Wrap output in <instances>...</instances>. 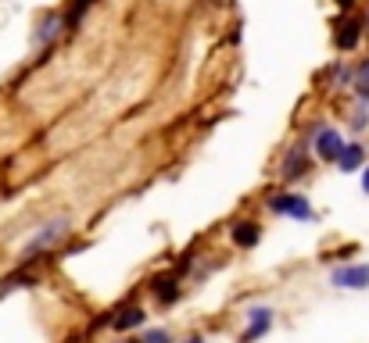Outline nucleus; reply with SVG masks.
I'll return each instance as SVG.
<instances>
[{
  "label": "nucleus",
  "mask_w": 369,
  "mask_h": 343,
  "mask_svg": "<svg viewBox=\"0 0 369 343\" xmlns=\"http://www.w3.org/2000/svg\"><path fill=\"white\" fill-rule=\"evenodd\" d=\"M362 147L358 143H344V150H341V157H337V164H341V172H355L358 164H362Z\"/></svg>",
  "instance_id": "1a4fd4ad"
},
{
  "label": "nucleus",
  "mask_w": 369,
  "mask_h": 343,
  "mask_svg": "<svg viewBox=\"0 0 369 343\" xmlns=\"http://www.w3.org/2000/svg\"><path fill=\"white\" fill-rule=\"evenodd\" d=\"M315 150H320V157H323V161H337V157H341V150H344L341 133H337V129H330V126H323L320 133H315Z\"/></svg>",
  "instance_id": "20e7f679"
},
{
  "label": "nucleus",
  "mask_w": 369,
  "mask_h": 343,
  "mask_svg": "<svg viewBox=\"0 0 369 343\" xmlns=\"http://www.w3.org/2000/svg\"><path fill=\"white\" fill-rule=\"evenodd\" d=\"M247 332H244V343H251V339H258L262 332H269V325H273V311L269 308H251L247 311Z\"/></svg>",
  "instance_id": "39448f33"
},
{
  "label": "nucleus",
  "mask_w": 369,
  "mask_h": 343,
  "mask_svg": "<svg viewBox=\"0 0 369 343\" xmlns=\"http://www.w3.org/2000/svg\"><path fill=\"white\" fill-rule=\"evenodd\" d=\"M144 322H147V311H144V308H126V311L115 318V329L126 332V329H136V325H144Z\"/></svg>",
  "instance_id": "9d476101"
},
{
  "label": "nucleus",
  "mask_w": 369,
  "mask_h": 343,
  "mask_svg": "<svg viewBox=\"0 0 369 343\" xmlns=\"http://www.w3.org/2000/svg\"><path fill=\"white\" fill-rule=\"evenodd\" d=\"M187 343H201V339H187Z\"/></svg>",
  "instance_id": "a211bd4d"
},
{
  "label": "nucleus",
  "mask_w": 369,
  "mask_h": 343,
  "mask_svg": "<svg viewBox=\"0 0 369 343\" xmlns=\"http://www.w3.org/2000/svg\"><path fill=\"white\" fill-rule=\"evenodd\" d=\"M129 343H136V339H129Z\"/></svg>",
  "instance_id": "6ab92c4d"
},
{
  "label": "nucleus",
  "mask_w": 369,
  "mask_h": 343,
  "mask_svg": "<svg viewBox=\"0 0 369 343\" xmlns=\"http://www.w3.org/2000/svg\"><path fill=\"white\" fill-rule=\"evenodd\" d=\"M140 343H169V332L165 329H147V336Z\"/></svg>",
  "instance_id": "ddd939ff"
},
{
  "label": "nucleus",
  "mask_w": 369,
  "mask_h": 343,
  "mask_svg": "<svg viewBox=\"0 0 369 343\" xmlns=\"http://www.w3.org/2000/svg\"><path fill=\"white\" fill-rule=\"evenodd\" d=\"M334 4H337V8H351V4H355V0H334Z\"/></svg>",
  "instance_id": "f3484780"
},
{
  "label": "nucleus",
  "mask_w": 369,
  "mask_h": 343,
  "mask_svg": "<svg viewBox=\"0 0 369 343\" xmlns=\"http://www.w3.org/2000/svg\"><path fill=\"white\" fill-rule=\"evenodd\" d=\"M358 29H362L358 22H344L341 32H337V47H341V50H351V47L358 43Z\"/></svg>",
  "instance_id": "f8f14e48"
},
{
  "label": "nucleus",
  "mask_w": 369,
  "mask_h": 343,
  "mask_svg": "<svg viewBox=\"0 0 369 343\" xmlns=\"http://www.w3.org/2000/svg\"><path fill=\"white\" fill-rule=\"evenodd\" d=\"M330 282L341 286V290H365V286H369V265H344V268H334Z\"/></svg>",
  "instance_id": "f03ea898"
},
{
  "label": "nucleus",
  "mask_w": 369,
  "mask_h": 343,
  "mask_svg": "<svg viewBox=\"0 0 369 343\" xmlns=\"http://www.w3.org/2000/svg\"><path fill=\"white\" fill-rule=\"evenodd\" d=\"M305 164H308V157H305V147H294V150L283 157V168H280V176L291 183V179L305 176Z\"/></svg>",
  "instance_id": "0eeeda50"
},
{
  "label": "nucleus",
  "mask_w": 369,
  "mask_h": 343,
  "mask_svg": "<svg viewBox=\"0 0 369 343\" xmlns=\"http://www.w3.org/2000/svg\"><path fill=\"white\" fill-rule=\"evenodd\" d=\"M358 90H362V93H369V61L358 68Z\"/></svg>",
  "instance_id": "2eb2a0df"
},
{
  "label": "nucleus",
  "mask_w": 369,
  "mask_h": 343,
  "mask_svg": "<svg viewBox=\"0 0 369 343\" xmlns=\"http://www.w3.org/2000/svg\"><path fill=\"white\" fill-rule=\"evenodd\" d=\"M269 207H273L276 215H291V218H298V222H308V218H312L308 200H305V197H298V193H280V197H273V200H269Z\"/></svg>",
  "instance_id": "7ed1b4c3"
},
{
  "label": "nucleus",
  "mask_w": 369,
  "mask_h": 343,
  "mask_svg": "<svg viewBox=\"0 0 369 343\" xmlns=\"http://www.w3.org/2000/svg\"><path fill=\"white\" fill-rule=\"evenodd\" d=\"M86 4H90V0H76V4H72V15H69V25H79V15L86 11Z\"/></svg>",
  "instance_id": "4468645a"
},
{
  "label": "nucleus",
  "mask_w": 369,
  "mask_h": 343,
  "mask_svg": "<svg viewBox=\"0 0 369 343\" xmlns=\"http://www.w3.org/2000/svg\"><path fill=\"white\" fill-rule=\"evenodd\" d=\"M154 297L162 301V304H169V301H176V279H169V275H162V279H154Z\"/></svg>",
  "instance_id": "9b49d317"
},
{
  "label": "nucleus",
  "mask_w": 369,
  "mask_h": 343,
  "mask_svg": "<svg viewBox=\"0 0 369 343\" xmlns=\"http://www.w3.org/2000/svg\"><path fill=\"white\" fill-rule=\"evenodd\" d=\"M62 25H65V18L62 15H47L43 22H40V32H36V43H50L58 32H62Z\"/></svg>",
  "instance_id": "6e6552de"
},
{
  "label": "nucleus",
  "mask_w": 369,
  "mask_h": 343,
  "mask_svg": "<svg viewBox=\"0 0 369 343\" xmlns=\"http://www.w3.org/2000/svg\"><path fill=\"white\" fill-rule=\"evenodd\" d=\"M362 190L369 193V168H365V176H362Z\"/></svg>",
  "instance_id": "dca6fc26"
},
{
  "label": "nucleus",
  "mask_w": 369,
  "mask_h": 343,
  "mask_svg": "<svg viewBox=\"0 0 369 343\" xmlns=\"http://www.w3.org/2000/svg\"><path fill=\"white\" fill-rule=\"evenodd\" d=\"M230 236H233V243H237V247L251 251V247L262 240V229H258L254 222H237V225L230 229Z\"/></svg>",
  "instance_id": "423d86ee"
},
{
  "label": "nucleus",
  "mask_w": 369,
  "mask_h": 343,
  "mask_svg": "<svg viewBox=\"0 0 369 343\" xmlns=\"http://www.w3.org/2000/svg\"><path fill=\"white\" fill-rule=\"evenodd\" d=\"M65 233H69V218H50L40 233L25 243V258H33V254H40V251H47L50 243H58V240H65Z\"/></svg>",
  "instance_id": "f257e3e1"
}]
</instances>
